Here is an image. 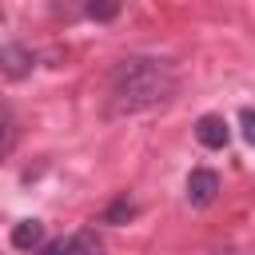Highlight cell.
Here are the masks:
<instances>
[{"label":"cell","mask_w":255,"mask_h":255,"mask_svg":"<svg viewBox=\"0 0 255 255\" xmlns=\"http://www.w3.org/2000/svg\"><path fill=\"white\" fill-rule=\"evenodd\" d=\"M215 195H219V175L211 167H195L187 175V203L191 207H207V203H215Z\"/></svg>","instance_id":"cell-2"},{"label":"cell","mask_w":255,"mask_h":255,"mask_svg":"<svg viewBox=\"0 0 255 255\" xmlns=\"http://www.w3.org/2000/svg\"><path fill=\"white\" fill-rule=\"evenodd\" d=\"M239 124H243V139L255 147V108H243V116H239Z\"/></svg>","instance_id":"cell-9"},{"label":"cell","mask_w":255,"mask_h":255,"mask_svg":"<svg viewBox=\"0 0 255 255\" xmlns=\"http://www.w3.org/2000/svg\"><path fill=\"white\" fill-rule=\"evenodd\" d=\"M8 243H12L16 251H32V247H40V243H44V223H40V219H20V223L8 231Z\"/></svg>","instance_id":"cell-5"},{"label":"cell","mask_w":255,"mask_h":255,"mask_svg":"<svg viewBox=\"0 0 255 255\" xmlns=\"http://www.w3.org/2000/svg\"><path fill=\"white\" fill-rule=\"evenodd\" d=\"M84 16H88V20H100V24H104V20H116V16H120V4H116V0H108V4H84Z\"/></svg>","instance_id":"cell-7"},{"label":"cell","mask_w":255,"mask_h":255,"mask_svg":"<svg viewBox=\"0 0 255 255\" xmlns=\"http://www.w3.org/2000/svg\"><path fill=\"white\" fill-rule=\"evenodd\" d=\"M12 147H16V116H12V108H4V143H0V155H12Z\"/></svg>","instance_id":"cell-8"},{"label":"cell","mask_w":255,"mask_h":255,"mask_svg":"<svg viewBox=\"0 0 255 255\" xmlns=\"http://www.w3.org/2000/svg\"><path fill=\"white\" fill-rule=\"evenodd\" d=\"M44 255H68V239H56V243H48V247H44Z\"/></svg>","instance_id":"cell-10"},{"label":"cell","mask_w":255,"mask_h":255,"mask_svg":"<svg viewBox=\"0 0 255 255\" xmlns=\"http://www.w3.org/2000/svg\"><path fill=\"white\" fill-rule=\"evenodd\" d=\"M179 92V72L159 56H128L108 76V116H139L163 108Z\"/></svg>","instance_id":"cell-1"},{"label":"cell","mask_w":255,"mask_h":255,"mask_svg":"<svg viewBox=\"0 0 255 255\" xmlns=\"http://www.w3.org/2000/svg\"><path fill=\"white\" fill-rule=\"evenodd\" d=\"M32 60H36V56H32L28 48H20L16 40H8V44L0 48V64H4V76H8V80L28 76V72H32Z\"/></svg>","instance_id":"cell-4"},{"label":"cell","mask_w":255,"mask_h":255,"mask_svg":"<svg viewBox=\"0 0 255 255\" xmlns=\"http://www.w3.org/2000/svg\"><path fill=\"white\" fill-rule=\"evenodd\" d=\"M195 139H199L207 151H219V147H227L231 128H227V120H223V116L207 112V116H199V120H195Z\"/></svg>","instance_id":"cell-3"},{"label":"cell","mask_w":255,"mask_h":255,"mask_svg":"<svg viewBox=\"0 0 255 255\" xmlns=\"http://www.w3.org/2000/svg\"><path fill=\"white\" fill-rule=\"evenodd\" d=\"M131 215H135V203H131L128 195H120V199L104 211V223H124V219H131Z\"/></svg>","instance_id":"cell-6"},{"label":"cell","mask_w":255,"mask_h":255,"mask_svg":"<svg viewBox=\"0 0 255 255\" xmlns=\"http://www.w3.org/2000/svg\"><path fill=\"white\" fill-rule=\"evenodd\" d=\"M215 255H239V251H231V247H227V251H215Z\"/></svg>","instance_id":"cell-11"}]
</instances>
